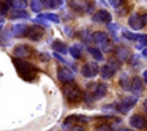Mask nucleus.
Masks as SVG:
<instances>
[{"mask_svg": "<svg viewBox=\"0 0 147 131\" xmlns=\"http://www.w3.org/2000/svg\"><path fill=\"white\" fill-rule=\"evenodd\" d=\"M31 10L33 13H40L41 9H42V3H41V0H31Z\"/></svg>", "mask_w": 147, "mask_h": 131, "instance_id": "obj_27", "label": "nucleus"}, {"mask_svg": "<svg viewBox=\"0 0 147 131\" xmlns=\"http://www.w3.org/2000/svg\"><path fill=\"white\" fill-rule=\"evenodd\" d=\"M141 54H142V56H145V57H147V47H145V48H142V51H141Z\"/></svg>", "mask_w": 147, "mask_h": 131, "instance_id": "obj_36", "label": "nucleus"}, {"mask_svg": "<svg viewBox=\"0 0 147 131\" xmlns=\"http://www.w3.org/2000/svg\"><path fill=\"white\" fill-rule=\"evenodd\" d=\"M56 76H57V79L62 83H69V82H72L74 78H75V74L72 72L71 69H69L68 67L65 66H62V67H59L57 68V72H56Z\"/></svg>", "mask_w": 147, "mask_h": 131, "instance_id": "obj_9", "label": "nucleus"}, {"mask_svg": "<svg viewBox=\"0 0 147 131\" xmlns=\"http://www.w3.org/2000/svg\"><path fill=\"white\" fill-rule=\"evenodd\" d=\"M11 5L15 9H25L28 6V0H11Z\"/></svg>", "mask_w": 147, "mask_h": 131, "instance_id": "obj_28", "label": "nucleus"}, {"mask_svg": "<svg viewBox=\"0 0 147 131\" xmlns=\"http://www.w3.org/2000/svg\"><path fill=\"white\" fill-rule=\"evenodd\" d=\"M123 2H124V0H108V3L113 8H118Z\"/></svg>", "mask_w": 147, "mask_h": 131, "instance_id": "obj_30", "label": "nucleus"}, {"mask_svg": "<svg viewBox=\"0 0 147 131\" xmlns=\"http://www.w3.org/2000/svg\"><path fill=\"white\" fill-rule=\"evenodd\" d=\"M5 44H6V40H5V37H2V36H0V45H1V46H5Z\"/></svg>", "mask_w": 147, "mask_h": 131, "instance_id": "obj_35", "label": "nucleus"}, {"mask_svg": "<svg viewBox=\"0 0 147 131\" xmlns=\"http://www.w3.org/2000/svg\"><path fill=\"white\" fill-rule=\"evenodd\" d=\"M69 53L74 59H79L83 53V45L80 44H74L69 47Z\"/></svg>", "mask_w": 147, "mask_h": 131, "instance_id": "obj_23", "label": "nucleus"}, {"mask_svg": "<svg viewBox=\"0 0 147 131\" xmlns=\"http://www.w3.org/2000/svg\"><path fill=\"white\" fill-rule=\"evenodd\" d=\"M118 68H119V61H116L114 59H109L108 63H106L101 67L99 74L101 75L102 79H110L115 75V72L117 71Z\"/></svg>", "mask_w": 147, "mask_h": 131, "instance_id": "obj_4", "label": "nucleus"}, {"mask_svg": "<svg viewBox=\"0 0 147 131\" xmlns=\"http://www.w3.org/2000/svg\"><path fill=\"white\" fill-rule=\"evenodd\" d=\"M33 22H34V23H38V24H40V25H42V26H45V28H48V26H49V25L47 24V22H46L45 20H42V18H38V17H37V18L33 20Z\"/></svg>", "mask_w": 147, "mask_h": 131, "instance_id": "obj_31", "label": "nucleus"}, {"mask_svg": "<svg viewBox=\"0 0 147 131\" xmlns=\"http://www.w3.org/2000/svg\"><path fill=\"white\" fill-rule=\"evenodd\" d=\"M91 39L101 46L105 52H109L111 49V43L109 41V37L105 31H95L91 34Z\"/></svg>", "mask_w": 147, "mask_h": 131, "instance_id": "obj_6", "label": "nucleus"}, {"mask_svg": "<svg viewBox=\"0 0 147 131\" xmlns=\"http://www.w3.org/2000/svg\"><path fill=\"white\" fill-rule=\"evenodd\" d=\"M142 76H144V80L147 83V69H146V70L142 72Z\"/></svg>", "mask_w": 147, "mask_h": 131, "instance_id": "obj_37", "label": "nucleus"}, {"mask_svg": "<svg viewBox=\"0 0 147 131\" xmlns=\"http://www.w3.org/2000/svg\"><path fill=\"white\" fill-rule=\"evenodd\" d=\"M118 131H134V130H131V129H127V128H123V129H119Z\"/></svg>", "mask_w": 147, "mask_h": 131, "instance_id": "obj_39", "label": "nucleus"}, {"mask_svg": "<svg viewBox=\"0 0 147 131\" xmlns=\"http://www.w3.org/2000/svg\"><path fill=\"white\" fill-rule=\"evenodd\" d=\"M10 3L8 0H0V16H5L9 11Z\"/></svg>", "mask_w": 147, "mask_h": 131, "instance_id": "obj_26", "label": "nucleus"}, {"mask_svg": "<svg viewBox=\"0 0 147 131\" xmlns=\"http://www.w3.org/2000/svg\"><path fill=\"white\" fill-rule=\"evenodd\" d=\"M2 30V23H0V31Z\"/></svg>", "mask_w": 147, "mask_h": 131, "instance_id": "obj_41", "label": "nucleus"}, {"mask_svg": "<svg viewBox=\"0 0 147 131\" xmlns=\"http://www.w3.org/2000/svg\"><path fill=\"white\" fill-rule=\"evenodd\" d=\"M64 0H41L44 7L48 9H59L63 5Z\"/></svg>", "mask_w": 147, "mask_h": 131, "instance_id": "obj_22", "label": "nucleus"}, {"mask_svg": "<svg viewBox=\"0 0 147 131\" xmlns=\"http://www.w3.org/2000/svg\"><path fill=\"white\" fill-rule=\"evenodd\" d=\"M52 48L55 53H60V54H63L65 55L68 52H69V48H68V45L60 40V39H55L53 43H52Z\"/></svg>", "mask_w": 147, "mask_h": 131, "instance_id": "obj_18", "label": "nucleus"}, {"mask_svg": "<svg viewBox=\"0 0 147 131\" xmlns=\"http://www.w3.org/2000/svg\"><path fill=\"white\" fill-rule=\"evenodd\" d=\"M141 20H142L144 24H147V13H145V14L141 15Z\"/></svg>", "mask_w": 147, "mask_h": 131, "instance_id": "obj_34", "label": "nucleus"}, {"mask_svg": "<svg viewBox=\"0 0 147 131\" xmlns=\"http://www.w3.org/2000/svg\"><path fill=\"white\" fill-rule=\"evenodd\" d=\"M69 131H86V130L80 125H75V126H71V129Z\"/></svg>", "mask_w": 147, "mask_h": 131, "instance_id": "obj_32", "label": "nucleus"}, {"mask_svg": "<svg viewBox=\"0 0 147 131\" xmlns=\"http://www.w3.org/2000/svg\"><path fill=\"white\" fill-rule=\"evenodd\" d=\"M91 121V117L86 116V115H78V114H74V115H69L64 122H63V129L70 124H72L74 122H79V123H86V122H90Z\"/></svg>", "mask_w": 147, "mask_h": 131, "instance_id": "obj_15", "label": "nucleus"}, {"mask_svg": "<svg viewBox=\"0 0 147 131\" xmlns=\"http://www.w3.org/2000/svg\"><path fill=\"white\" fill-rule=\"evenodd\" d=\"M95 131H106V126H100V128L96 129Z\"/></svg>", "mask_w": 147, "mask_h": 131, "instance_id": "obj_38", "label": "nucleus"}, {"mask_svg": "<svg viewBox=\"0 0 147 131\" xmlns=\"http://www.w3.org/2000/svg\"><path fill=\"white\" fill-rule=\"evenodd\" d=\"M37 17L38 18H42L45 21H49V22L56 23V24H59L61 22L60 16L57 14H54V13H40V14H38Z\"/></svg>", "mask_w": 147, "mask_h": 131, "instance_id": "obj_20", "label": "nucleus"}, {"mask_svg": "<svg viewBox=\"0 0 147 131\" xmlns=\"http://www.w3.org/2000/svg\"><path fill=\"white\" fill-rule=\"evenodd\" d=\"M9 18L10 20H17V18H29V13L24 9H13L9 11Z\"/></svg>", "mask_w": 147, "mask_h": 131, "instance_id": "obj_21", "label": "nucleus"}, {"mask_svg": "<svg viewBox=\"0 0 147 131\" xmlns=\"http://www.w3.org/2000/svg\"><path fill=\"white\" fill-rule=\"evenodd\" d=\"M138 102V97L136 95H129V97H124L116 106V110L123 115L127 114Z\"/></svg>", "mask_w": 147, "mask_h": 131, "instance_id": "obj_5", "label": "nucleus"}, {"mask_svg": "<svg viewBox=\"0 0 147 131\" xmlns=\"http://www.w3.org/2000/svg\"><path fill=\"white\" fill-rule=\"evenodd\" d=\"M142 105H144V107L147 109V99H145V100H144V103H142Z\"/></svg>", "mask_w": 147, "mask_h": 131, "instance_id": "obj_40", "label": "nucleus"}, {"mask_svg": "<svg viewBox=\"0 0 147 131\" xmlns=\"http://www.w3.org/2000/svg\"><path fill=\"white\" fill-rule=\"evenodd\" d=\"M111 18H113L111 14L108 10H106V9H99L92 16V20L94 22H96V23H105V24L111 23Z\"/></svg>", "mask_w": 147, "mask_h": 131, "instance_id": "obj_10", "label": "nucleus"}, {"mask_svg": "<svg viewBox=\"0 0 147 131\" xmlns=\"http://www.w3.org/2000/svg\"><path fill=\"white\" fill-rule=\"evenodd\" d=\"M100 72V68L96 62H86L80 69V74L85 78H94Z\"/></svg>", "mask_w": 147, "mask_h": 131, "instance_id": "obj_7", "label": "nucleus"}, {"mask_svg": "<svg viewBox=\"0 0 147 131\" xmlns=\"http://www.w3.org/2000/svg\"><path fill=\"white\" fill-rule=\"evenodd\" d=\"M63 95L65 97L67 101L70 102V103H77L82 100L83 98V92L82 90L79 88V86L72 82H69V83H65L63 88Z\"/></svg>", "mask_w": 147, "mask_h": 131, "instance_id": "obj_2", "label": "nucleus"}, {"mask_svg": "<svg viewBox=\"0 0 147 131\" xmlns=\"http://www.w3.org/2000/svg\"><path fill=\"white\" fill-rule=\"evenodd\" d=\"M44 33H45V30L41 25H31L29 28L26 37L32 41H39L44 37Z\"/></svg>", "mask_w": 147, "mask_h": 131, "instance_id": "obj_12", "label": "nucleus"}, {"mask_svg": "<svg viewBox=\"0 0 147 131\" xmlns=\"http://www.w3.org/2000/svg\"><path fill=\"white\" fill-rule=\"evenodd\" d=\"M87 51L96 61H103L105 60V57H103V55H102V53H101V51L99 48H96V47H87Z\"/></svg>", "mask_w": 147, "mask_h": 131, "instance_id": "obj_25", "label": "nucleus"}, {"mask_svg": "<svg viewBox=\"0 0 147 131\" xmlns=\"http://www.w3.org/2000/svg\"><path fill=\"white\" fill-rule=\"evenodd\" d=\"M144 46L147 47V34H140V37L138 39V44L136 45V48L141 49Z\"/></svg>", "mask_w": 147, "mask_h": 131, "instance_id": "obj_29", "label": "nucleus"}, {"mask_svg": "<svg viewBox=\"0 0 147 131\" xmlns=\"http://www.w3.org/2000/svg\"><path fill=\"white\" fill-rule=\"evenodd\" d=\"M13 63H14V67L16 69V72L17 75L25 82H32L36 79L38 72H39V69L31 62H28L23 59H20V57H15L13 59Z\"/></svg>", "mask_w": 147, "mask_h": 131, "instance_id": "obj_1", "label": "nucleus"}, {"mask_svg": "<svg viewBox=\"0 0 147 131\" xmlns=\"http://www.w3.org/2000/svg\"><path fill=\"white\" fill-rule=\"evenodd\" d=\"M29 25L24 24V23H18V24H14L10 28V34L15 38H22V37H26L28 31H29Z\"/></svg>", "mask_w": 147, "mask_h": 131, "instance_id": "obj_11", "label": "nucleus"}, {"mask_svg": "<svg viewBox=\"0 0 147 131\" xmlns=\"http://www.w3.org/2000/svg\"><path fill=\"white\" fill-rule=\"evenodd\" d=\"M127 25H129L132 30L138 31V30L142 29L145 24H144V22H142V20H141V16H140L138 13H132V14L129 16V18H127Z\"/></svg>", "mask_w": 147, "mask_h": 131, "instance_id": "obj_13", "label": "nucleus"}, {"mask_svg": "<svg viewBox=\"0 0 147 131\" xmlns=\"http://www.w3.org/2000/svg\"><path fill=\"white\" fill-rule=\"evenodd\" d=\"M122 36H123L125 39H127V40H132V41L138 40L139 37H140L139 33H136V32H133V31H130V30L126 29V28L122 29Z\"/></svg>", "mask_w": 147, "mask_h": 131, "instance_id": "obj_24", "label": "nucleus"}, {"mask_svg": "<svg viewBox=\"0 0 147 131\" xmlns=\"http://www.w3.org/2000/svg\"><path fill=\"white\" fill-rule=\"evenodd\" d=\"M129 123H130V125H131L132 128H136V129H144V128H146V125H147L146 118H145L144 116L139 115V114L132 115V116L130 117V120H129Z\"/></svg>", "mask_w": 147, "mask_h": 131, "instance_id": "obj_17", "label": "nucleus"}, {"mask_svg": "<svg viewBox=\"0 0 147 131\" xmlns=\"http://www.w3.org/2000/svg\"><path fill=\"white\" fill-rule=\"evenodd\" d=\"M86 91L93 95L94 100H100L106 97L108 92V85L106 83H90Z\"/></svg>", "mask_w": 147, "mask_h": 131, "instance_id": "obj_3", "label": "nucleus"}, {"mask_svg": "<svg viewBox=\"0 0 147 131\" xmlns=\"http://www.w3.org/2000/svg\"><path fill=\"white\" fill-rule=\"evenodd\" d=\"M69 7L72 10L82 14L90 11L93 5H91V2H88L87 0H69Z\"/></svg>", "mask_w": 147, "mask_h": 131, "instance_id": "obj_8", "label": "nucleus"}, {"mask_svg": "<svg viewBox=\"0 0 147 131\" xmlns=\"http://www.w3.org/2000/svg\"><path fill=\"white\" fill-rule=\"evenodd\" d=\"M53 55H54V57H55V59H57L59 61H61V62H63V63H68V62H67L62 56H60V54H57V53H55V52H54V53H53Z\"/></svg>", "mask_w": 147, "mask_h": 131, "instance_id": "obj_33", "label": "nucleus"}, {"mask_svg": "<svg viewBox=\"0 0 147 131\" xmlns=\"http://www.w3.org/2000/svg\"><path fill=\"white\" fill-rule=\"evenodd\" d=\"M115 54H116V57L118 61L121 62H124L127 60L129 55H130V51L127 47L125 46H118L116 49H115Z\"/></svg>", "mask_w": 147, "mask_h": 131, "instance_id": "obj_19", "label": "nucleus"}, {"mask_svg": "<svg viewBox=\"0 0 147 131\" xmlns=\"http://www.w3.org/2000/svg\"><path fill=\"white\" fill-rule=\"evenodd\" d=\"M129 90L136 95V97H139L142 94V91H144V85H142V82L141 79L138 77V76H133L130 80V87Z\"/></svg>", "mask_w": 147, "mask_h": 131, "instance_id": "obj_14", "label": "nucleus"}, {"mask_svg": "<svg viewBox=\"0 0 147 131\" xmlns=\"http://www.w3.org/2000/svg\"><path fill=\"white\" fill-rule=\"evenodd\" d=\"M32 53V48L25 44H21V45H17L15 48H14V52L13 54L16 56V57H20V59H23V57H26V56H30Z\"/></svg>", "mask_w": 147, "mask_h": 131, "instance_id": "obj_16", "label": "nucleus"}]
</instances>
